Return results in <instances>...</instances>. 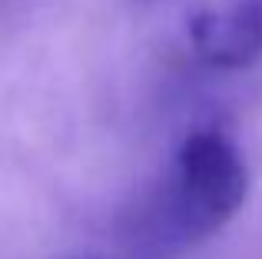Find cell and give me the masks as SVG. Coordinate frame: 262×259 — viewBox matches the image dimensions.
<instances>
[{
  "mask_svg": "<svg viewBox=\"0 0 262 259\" xmlns=\"http://www.w3.org/2000/svg\"><path fill=\"white\" fill-rule=\"evenodd\" d=\"M136 4H153V0H136Z\"/></svg>",
  "mask_w": 262,
  "mask_h": 259,
  "instance_id": "cell-3",
  "label": "cell"
},
{
  "mask_svg": "<svg viewBox=\"0 0 262 259\" xmlns=\"http://www.w3.org/2000/svg\"><path fill=\"white\" fill-rule=\"evenodd\" d=\"M189 44L216 70H243L262 57V0H219L189 20Z\"/></svg>",
  "mask_w": 262,
  "mask_h": 259,
  "instance_id": "cell-2",
  "label": "cell"
},
{
  "mask_svg": "<svg viewBox=\"0 0 262 259\" xmlns=\"http://www.w3.org/2000/svg\"><path fill=\"white\" fill-rule=\"evenodd\" d=\"M249 196V169L236 143L219 130H196L179 143L153 189L140 233L156 253L196 246L216 236Z\"/></svg>",
  "mask_w": 262,
  "mask_h": 259,
  "instance_id": "cell-1",
  "label": "cell"
}]
</instances>
